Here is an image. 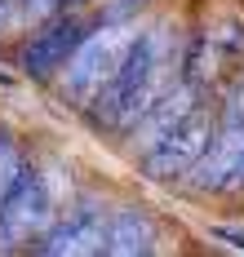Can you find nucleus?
I'll return each instance as SVG.
<instances>
[{
	"label": "nucleus",
	"instance_id": "1",
	"mask_svg": "<svg viewBox=\"0 0 244 257\" xmlns=\"http://www.w3.org/2000/svg\"><path fill=\"white\" fill-rule=\"evenodd\" d=\"M173 67H178L173 36H169L164 27L138 31L134 49L125 53V62H120V71H115L111 84L98 93V102L89 106L93 124L111 128V133H129V128L173 89Z\"/></svg>",
	"mask_w": 244,
	"mask_h": 257
},
{
	"label": "nucleus",
	"instance_id": "2",
	"mask_svg": "<svg viewBox=\"0 0 244 257\" xmlns=\"http://www.w3.org/2000/svg\"><path fill=\"white\" fill-rule=\"evenodd\" d=\"M134 40H138V31L129 23H98V31H89L80 40V49L71 53V62L62 67V98L71 106L89 111L98 102V93L111 84V76L120 71Z\"/></svg>",
	"mask_w": 244,
	"mask_h": 257
},
{
	"label": "nucleus",
	"instance_id": "3",
	"mask_svg": "<svg viewBox=\"0 0 244 257\" xmlns=\"http://www.w3.org/2000/svg\"><path fill=\"white\" fill-rule=\"evenodd\" d=\"M213 128H217L213 115L204 111V102H195L156 147L142 151V173L151 182H187V173L200 164L204 147L213 142Z\"/></svg>",
	"mask_w": 244,
	"mask_h": 257
},
{
	"label": "nucleus",
	"instance_id": "4",
	"mask_svg": "<svg viewBox=\"0 0 244 257\" xmlns=\"http://www.w3.org/2000/svg\"><path fill=\"white\" fill-rule=\"evenodd\" d=\"M54 217V191H49V173L27 169L23 182L9 191V200L0 204V253L31 244L36 235L49 226Z\"/></svg>",
	"mask_w": 244,
	"mask_h": 257
},
{
	"label": "nucleus",
	"instance_id": "5",
	"mask_svg": "<svg viewBox=\"0 0 244 257\" xmlns=\"http://www.w3.org/2000/svg\"><path fill=\"white\" fill-rule=\"evenodd\" d=\"M36 253L45 257H84V253H107V213L93 204V200H80L62 222H54L49 231L40 235Z\"/></svg>",
	"mask_w": 244,
	"mask_h": 257
},
{
	"label": "nucleus",
	"instance_id": "6",
	"mask_svg": "<svg viewBox=\"0 0 244 257\" xmlns=\"http://www.w3.org/2000/svg\"><path fill=\"white\" fill-rule=\"evenodd\" d=\"M84 36H89V23H80V18H54L45 31H36L18 49V67L31 80H49L71 62V53L80 49Z\"/></svg>",
	"mask_w": 244,
	"mask_h": 257
},
{
	"label": "nucleus",
	"instance_id": "7",
	"mask_svg": "<svg viewBox=\"0 0 244 257\" xmlns=\"http://www.w3.org/2000/svg\"><path fill=\"white\" fill-rule=\"evenodd\" d=\"M195 102H200V89H195L191 80H178V84L164 93L160 102H156V106H151V111H147V115L134 124V128H129V142H134V151H147V147H156V142H160V138H164L173 124H178V120H182V115H187Z\"/></svg>",
	"mask_w": 244,
	"mask_h": 257
},
{
	"label": "nucleus",
	"instance_id": "8",
	"mask_svg": "<svg viewBox=\"0 0 244 257\" xmlns=\"http://www.w3.org/2000/svg\"><path fill=\"white\" fill-rule=\"evenodd\" d=\"M156 244H160V235H156V222H151V213L147 208H115L107 213V253L111 257H147L156 253Z\"/></svg>",
	"mask_w": 244,
	"mask_h": 257
},
{
	"label": "nucleus",
	"instance_id": "9",
	"mask_svg": "<svg viewBox=\"0 0 244 257\" xmlns=\"http://www.w3.org/2000/svg\"><path fill=\"white\" fill-rule=\"evenodd\" d=\"M23 173H27V164H23L18 147H14V138H9V133H0V204H5V200H9V191L23 182Z\"/></svg>",
	"mask_w": 244,
	"mask_h": 257
},
{
	"label": "nucleus",
	"instance_id": "10",
	"mask_svg": "<svg viewBox=\"0 0 244 257\" xmlns=\"http://www.w3.org/2000/svg\"><path fill=\"white\" fill-rule=\"evenodd\" d=\"M217 120H244V71L240 80L231 84V93H226V102H222V115Z\"/></svg>",
	"mask_w": 244,
	"mask_h": 257
},
{
	"label": "nucleus",
	"instance_id": "11",
	"mask_svg": "<svg viewBox=\"0 0 244 257\" xmlns=\"http://www.w3.org/2000/svg\"><path fill=\"white\" fill-rule=\"evenodd\" d=\"M142 5H147V0H111L107 9H102V23H129Z\"/></svg>",
	"mask_w": 244,
	"mask_h": 257
},
{
	"label": "nucleus",
	"instance_id": "12",
	"mask_svg": "<svg viewBox=\"0 0 244 257\" xmlns=\"http://www.w3.org/2000/svg\"><path fill=\"white\" fill-rule=\"evenodd\" d=\"M67 5H76V0H23L27 18H54V14H62Z\"/></svg>",
	"mask_w": 244,
	"mask_h": 257
},
{
	"label": "nucleus",
	"instance_id": "13",
	"mask_svg": "<svg viewBox=\"0 0 244 257\" xmlns=\"http://www.w3.org/2000/svg\"><path fill=\"white\" fill-rule=\"evenodd\" d=\"M213 235H217V239H226L231 248H244V231H231V226H213Z\"/></svg>",
	"mask_w": 244,
	"mask_h": 257
},
{
	"label": "nucleus",
	"instance_id": "14",
	"mask_svg": "<svg viewBox=\"0 0 244 257\" xmlns=\"http://www.w3.org/2000/svg\"><path fill=\"white\" fill-rule=\"evenodd\" d=\"M9 18H14V0H0V27H9Z\"/></svg>",
	"mask_w": 244,
	"mask_h": 257
}]
</instances>
